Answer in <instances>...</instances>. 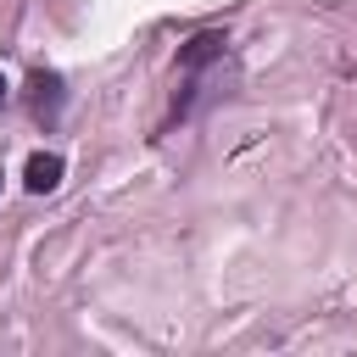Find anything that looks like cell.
Here are the masks:
<instances>
[{"instance_id": "obj_4", "label": "cell", "mask_w": 357, "mask_h": 357, "mask_svg": "<svg viewBox=\"0 0 357 357\" xmlns=\"http://www.w3.org/2000/svg\"><path fill=\"white\" fill-rule=\"evenodd\" d=\"M0 106H6V78H0Z\"/></svg>"}, {"instance_id": "obj_3", "label": "cell", "mask_w": 357, "mask_h": 357, "mask_svg": "<svg viewBox=\"0 0 357 357\" xmlns=\"http://www.w3.org/2000/svg\"><path fill=\"white\" fill-rule=\"evenodd\" d=\"M218 50H223V33H201V39H190V45H184V56H178V61H184V67H201V61H212Z\"/></svg>"}, {"instance_id": "obj_1", "label": "cell", "mask_w": 357, "mask_h": 357, "mask_svg": "<svg viewBox=\"0 0 357 357\" xmlns=\"http://www.w3.org/2000/svg\"><path fill=\"white\" fill-rule=\"evenodd\" d=\"M22 184H28L33 195H45V190H56V184H61V156H50V151H39V156H28V173H22Z\"/></svg>"}, {"instance_id": "obj_2", "label": "cell", "mask_w": 357, "mask_h": 357, "mask_svg": "<svg viewBox=\"0 0 357 357\" xmlns=\"http://www.w3.org/2000/svg\"><path fill=\"white\" fill-rule=\"evenodd\" d=\"M56 100H61V78H56V73H33V112H39V117L56 112Z\"/></svg>"}]
</instances>
